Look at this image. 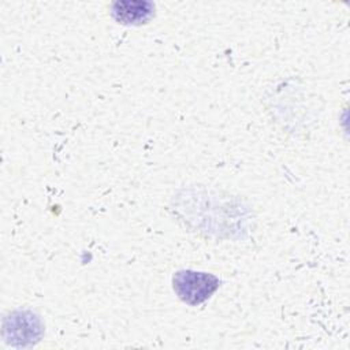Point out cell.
Wrapping results in <instances>:
<instances>
[{"instance_id": "obj_1", "label": "cell", "mask_w": 350, "mask_h": 350, "mask_svg": "<svg viewBox=\"0 0 350 350\" xmlns=\"http://www.w3.org/2000/svg\"><path fill=\"white\" fill-rule=\"evenodd\" d=\"M219 279L212 273L179 271L174 275V290L178 297L190 305H198L217 290Z\"/></svg>"}, {"instance_id": "obj_2", "label": "cell", "mask_w": 350, "mask_h": 350, "mask_svg": "<svg viewBox=\"0 0 350 350\" xmlns=\"http://www.w3.org/2000/svg\"><path fill=\"white\" fill-rule=\"evenodd\" d=\"M113 16L122 23H141L148 21L153 14L150 3H139L138 8L134 10V3H116L113 4Z\"/></svg>"}]
</instances>
